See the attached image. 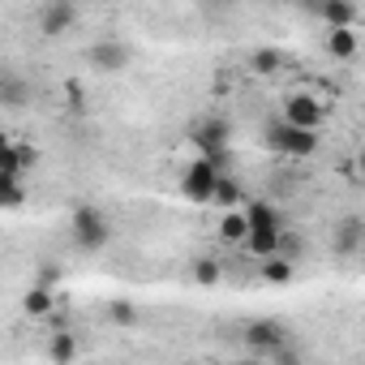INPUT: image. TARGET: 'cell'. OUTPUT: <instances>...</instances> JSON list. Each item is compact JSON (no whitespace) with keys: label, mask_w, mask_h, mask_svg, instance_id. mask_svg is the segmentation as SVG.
<instances>
[{"label":"cell","mask_w":365,"mask_h":365,"mask_svg":"<svg viewBox=\"0 0 365 365\" xmlns=\"http://www.w3.org/2000/svg\"><path fill=\"white\" fill-rule=\"evenodd\" d=\"M215 180H220L215 163H211L207 155H202V159H194V163L185 168V176H180V198H190V202H211Z\"/></svg>","instance_id":"3957f363"},{"label":"cell","mask_w":365,"mask_h":365,"mask_svg":"<svg viewBox=\"0 0 365 365\" xmlns=\"http://www.w3.org/2000/svg\"><path fill=\"white\" fill-rule=\"evenodd\" d=\"M48 356H52V361H73V356H78V339H73L69 331H56L52 344H48Z\"/></svg>","instance_id":"44dd1931"},{"label":"cell","mask_w":365,"mask_h":365,"mask_svg":"<svg viewBox=\"0 0 365 365\" xmlns=\"http://www.w3.org/2000/svg\"><path fill=\"white\" fill-rule=\"evenodd\" d=\"M361 241H365V224H361L356 215H348V220L335 228V250H339V254H356Z\"/></svg>","instance_id":"e0dca14e"},{"label":"cell","mask_w":365,"mask_h":365,"mask_svg":"<svg viewBox=\"0 0 365 365\" xmlns=\"http://www.w3.org/2000/svg\"><path fill=\"white\" fill-rule=\"evenodd\" d=\"M262 279H267V284H275V288L292 284V279H297V258H284V254L262 258Z\"/></svg>","instance_id":"4fadbf2b"},{"label":"cell","mask_w":365,"mask_h":365,"mask_svg":"<svg viewBox=\"0 0 365 365\" xmlns=\"http://www.w3.org/2000/svg\"><path fill=\"white\" fill-rule=\"evenodd\" d=\"M35 163H39V150H35V146H26V142H5V138H0V172L26 176Z\"/></svg>","instance_id":"9c48e42d"},{"label":"cell","mask_w":365,"mask_h":365,"mask_svg":"<svg viewBox=\"0 0 365 365\" xmlns=\"http://www.w3.org/2000/svg\"><path fill=\"white\" fill-rule=\"evenodd\" d=\"M0 103L5 108H26L31 103V86L22 78H0Z\"/></svg>","instance_id":"d6986e66"},{"label":"cell","mask_w":365,"mask_h":365,"mask_svg":"<svg viewBox=\"0 0 365 365\" xmlns=\"http://www.w3.org/2000/svg\"><path fill=\"white\" fill-rule=\"evenodd\" d=\"M39 284H61V271H56V267H43V275H39Z\"/></svg>","instance_id":"d4e9b609"},{"label":"cell","mask_w":365,"mask_h":365,"mask_svg":"<svg viewBox=\"0 0 365 365\" xmlns=\"http://www.w3.org/2000/svg\"><path fill=\"white\" fill-rule=\"evenodd\" d=\"M108 318H112L116 327H133V322H138V309H133V301H112V305H108Z\"/></svg>","instance_id":"cb8c5ba5"},{"label":"cell","mask_w":365,"mask_h":365,"mask_svg":"<svg viewBox=\"0 0 365 365\" xmlns=\"http://www.w3.org/2000/svg\"><path fill=\"white\" fill-rule=\"evenodd\" d=\"M245 228H250V224H245V211L228 207V211H224V220H220V237H224L228 245H241V241H245Z\"/></svg>","instance_id":"ac0fdd59"},{"label":"cell","mask_w":365,"mask_h":365,"mask_svg":"<svg viewBox=\"0 0 365 365\" xmlns=\"http://www.w3.org/2000/svg\"><path fill=\"white\" fill-rule=\"evenodd\" d=\"M78 26V0H48L39 9V31L43 35H65Z\"/></svg>","instance_id":"8992f818"},{"label":"cell","mask_w":365,"mask_h":365,"mask_svg":"<svg viewBox=\"0 0 365 365\" xmlns=\"http://www.w3.org/2000/svg\"><path fill=\"white\" fill-rule=\"evenodd\" d=\"M241 180L232 176V172H220V180H215V190H211V202L220 207V211H228V207H237L241 202Z\"/></svg>","instance_id":"2e32d148"},{"label":"cell","mask_w":365,"mask_h":365,"mask_svg":"<svg viewBox=\"0 0 365 365\" xmlns=\"http://www.w3.org/2000/svg\"><path fill=\"white\" fill-rule=\"evenodd\" d=\"M279 237H284V228H245V250L262 262V258H271V254H279Z\"/></svg>","instance_id":"8fae6325"},{"label":"cell","mask_w":365,"mask_h":365,"mask_svg":"<svg viewBox=\"0 0 365 365\" xmlns=\"http://www.w3.org/2000/svg\"><path fill=\"white\" fill-rule=\"evenodd\" d=\"M194 146H198V155H220V150H228L232 146V125L228 120H220V116H211V120H202V125H194Z\"/></svg>","instance_id":"5b68a950"},{"label":"cell","mask_w":365,"mask_h":365,"mask_svg":"<svg viewBox=\"0 0 365 365\" xmlns=\"http://www.w3.org/2000/svg\"><path fill=\"white\" fill-rule=\"evenodd\" d=\"M56 309V288L52 284H35L26 297H22V314L26 318H48Z\"/></svg>","instance_id":"7c38bea8"},{"label":"cell","mask_w":365,"mask_h":365,"mask_svg":"<svg viewBox=\"0 0 365 365\" xmlns=\"http://www.w3.org/2000/svg\"><path fill=\"white\" fill-rule=\"evenodd\" d=\"M69 232H73V245L86 250V254H99V250L112 241V224H108V215H103L99 207H91V202H82V207L73 211Z\"/></svg>","instance_id":"7a4b0ae2"},{"label":"cell","mask_w":365,"mask_h":365,"mask_svg":"<svg viewBox=\"0 0 365 365\" xmlns=\"http://www.w3.org/2000/svg\"><path fill=\"white\" fill-rule=\"evenodd\" d=\"M86 61H91V69H99V73H120V69L129 65V48H125L120 39H99V43L86 48Z\"/></svg>","instance_id":"52a82bcc"},{"label":"cell","mask_w":365,"mask_h":365,"mask_svg":"<svg viewBox=\"0 0 365 365\" xmlns=\"http://www.w3.org/2000/svg\"><path fill=\"white\" fill-rule=\"evenodd\" d=\"M318 5H322V0H301V9H305V14H318Z\"/></svg>","instance_id":"484cf974"},{"label":"cell","mask_w":365,"mask_h":365,"mask_svg":"<svg viewBox=\"0 0 365 365\" xmlns=\"http://www.w3.org/2000/svg\"><path fill=\"white\" fill-rule=\"evenodd\" d=\"M250 69H254V73H275V69H279V52H275V48H258V52L250 56Z\"/></svg>","instance_id":"603a6c76"},{"label":"cell","mask_w":365,"mask_h":365,"mask_svg":"<svg viewBox=\"0 0 365 365\" xmlns=\"http://www.w3.org/2000/svg\"><path fill=\"white\" fill-rule=\"evenodd\" d=\"M318 18L327 26H356V5H352V0H322Z\"/></svg>","instance_id":"9a60e30c"},{"label":"cell","mask_w":365,"mask_h":365,"mask_svg":"<svg viewBox=\"0 0 365 365\" xmlns=\"http://www.w3.org/2000/svg\"><path fill=\"white\" fill-rule=\"evenodd\" d=\"M245 224H250V228H284V215H279L271 202H254V207L245 211Z\"/></svg>","instance_id":"ffe728a7"},{"label":"cell","mask_w":365,"mask_h":365,"mask_svg":"<svg viewBox=\"0 0 365 365\" xmlns=\"http://www.w3.org/2000/svg\"><path fill=\"white\" fill-rule=\"evenodd\" d=\"M327 52L335 61H356V52H361L356 26H327Z\"/></svg>","instance_id":"30bf717a"},{"label":"cell","mask_w":365,"mask_h":365,"mask_svg":"<svg viewBox=\"0 0 365 365\" xmlns=\"http://www.w3.org/2000/svg\"><path fill=\"white\" fill-rule=\"evenodd\" d=\"M245 344H250V352H258V356L271 361V356L288 344V331H284L279 322H271V318H267V322H250V327H245Z\"/></svg>","instance_id":"277c9868"},{"label":"cell","mask_w":365,"mask_h":365,"mask_svg":"<svg viewBox=\"0 0 365 365\" xmlns=\"http://www.w3.org/2000/svg\"><path fill=\"white\" fill-rule=\"evenodd\" d=\"M322 103L314 99V95H305V91H297V95H288L284 99V120L288 125H301V129H318L322 125Z\"/></svg>","instance_id":"ba28073f"},{"label":"cell","mask_w":365,"mask_h":365,"mask_svg":"<svg viewBox=\"0 0 365 365\" xmlns=\"http://www.w3.org/2000/svg\"><path fill=\"white\" fill-rule=\"evenodd\" d=\"M267 150H275L284 159H309L318 150V129H301V125H288L279 116L267 125Z\"/></svg>","instance_id":"6da1fadb"},{"label":"cell","mask_w":365,"mask_h":365,"mask_svg":"<svg viewBox=\"0 0 365 365\" xmlns=\"http://www.w3.org/2000/svg\"><path fill=\"white\" fill-rule=\"evenodd\" d=\"M220 275H224V267H220L215 258H198V262H194V279H198L202 288H211V284H220Z\"/></svg>","instance_id":"7402d4cb"},{"label":"cell","mask_w":365,"mask_h":365,"mask_svg":"<svg viewBox=\"0 0 365 365\" xmlns=\"http://www.w3.org/2000/svg\"><path fill=\"white\" fill-rule=\"evenodd\" d=\"M0 207H5V211L26 207V180L18 172H0Z\"/></svg>","instance_id":"5bb4252c"}]
</instances>
